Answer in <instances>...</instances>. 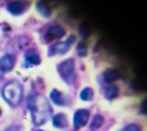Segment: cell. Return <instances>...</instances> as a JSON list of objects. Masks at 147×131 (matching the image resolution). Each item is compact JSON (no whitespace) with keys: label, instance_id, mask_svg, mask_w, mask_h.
<instances>
[{"label":"cell","instance_id":"obj_1","mask_svg":"<svg viewBox=\"0 0 147 131\" xmlns=\"http://www.w3.org/2000/svg\"><path fill=\"white\" fill-rule=\"evenodd\" d=\"M27 106L35 125H42L51 116V107L47 100L41 96H30L27 99Z\"/></svg>","mask_w":147,"mask_h":131},{"label":"cell","instance_id":"obj_2","mask_svg":"<svg viewBox=\"0 0 147 131\" xmlns=\"http://www.w3.org/2000/svg\"><path fill=\"white\" fill-rule=\"evenodd\" d=\"M22 87L16 81L7 83L2 89V96L9 105L16 106L20 105L22 99Z\"/></svg>","mask_w":147,"mask_h":131},{"label":"cell","instance_id":"obj_3","mask_svg":"<svg viewBox=\"0 0 147 131\" xmlns=\"http://www.w3.org/2000/svg\"><path fill=\"white\" fill-rule=\"evenodd\" d=\"M58 72L61 77L66 83L72 84L75 81V61L74 59H68L60 63L58 66Z\"/></svg>","mask_w":147,"mask_h":131},{"label":"cell","instance_id":"obj_4","mask_svg":"<svg viewBox=\"0 0 147 131\" xmlns=\"http://www.w3.org/2000/svg\"><path fill=\"white\" fill-rule=\"evenodd\" d=\"M76 41L75 36H69L67 39L63 42L54 43L49 49V55H55V54H64L70 49L71 45Z\"/></svg>","mask_w":147,"mask_h":131},{"label":"cell","instance_id":"obj_5","mask_svg":"<svg viewBox=\"0 0 147 131\" xmlns=\"http://www.w3.org/2000/svg\"><path fill=\"white\" fill-rule=\"evenodd\" d=\"M89 119V112L86 109H79L74 116V126L76 128H80L87 124Z\"/></svg>","mask_w":147,"mask_h":131},{"label":"cell","instance_id":"obj_6","mask_svg":"<svg viewBox=\"0 0 147 131\" xmlns=\"http://www.w3.org/2000/svg\"><path fill=\"white\" fill-rule=\"evenodd\" d=\"M64 34H65V30L62 27L54 25L48 29L47 32L45 34V40L48 42L53 41V39H61Z\"/></svg>","mask_w":147,"mask_h":131},{"label":"cell","instance_id":"obj_7","mask_svg":"<svg viewBox=\"0 0 147 131\" xmlns=\"http://www.w3.org/2000/svg\"><path fill=\"white\" fill-rule=\"evenodd\" d=\"M28 7L27 2L22 1H12L9 2L7 7V9L9 13H11L12 15H21L22 13H24Z\"/></svg>","mask_w":147,"mask_h":131},{"label":"cell","instance_id":"obj_8","mask_svg":"<svg viewBox=\"0 0 147 131\" xmlns=\"http://www.w3.org/2000/svg\"><path fill=\"white\" fill-rule=\"evenodd\" d=\"M15 65V58L12 55H5L2 58H0V71L4 72H9L13 69Z\"/></svg>","mask_w":147,"mask_h":131},{"label":"cell","instance_id":"obj_9","mask_svg":"<svg viewBox=\"0 0 147 131\" xmlns=\"http://www.w3.org/2000/svg\"><path fill=\"white\" fill-rule=\"evenodd\" d=\"M26 64L29 65H39L40 63V57L34 49H29L25 53Z\"/></svg>","mask_w":147,"mask_h":131},{"label":"cell","instance_id":"obj_10","mask_svg":"<svg viewBox=\"0 0 147 131\" xmlns=\"http://www.w3.org/2000/svg\"><path fill=\"white\" fill-rule=\"evenodd\" d=\"M121 78V74L115 69H108L103 74V79L106 83H112Z\"/></svg>","mask_w":147,"mask_h":131},{"label":"cell","instance_id":"obj_11","mask_svg":"<svg viewBox=\"0 0 147 131\" xmlns=\"http://www.w3.org/2000/svg\"><path fill=\"white\" fill-rule=\"evenodd\" d=\"M36 8L39 11L40 14L44 17H49L51 14H52V10H51L47 2L39 1L36 4Z\"/></svg>","mask_w":147,"mask_h":131},{"label":"cell","instance_id":"obj_12","mask_svg":"<svg viewBox=\"0 0 147 131\" xmlns=\"http://www.w3.org/2000/svg\"><path fill=\"white\" fill-rule=\"evenodd\" d=\"M51 99H52V101L55 105H58V106H64L66 104L63 94L55 89L51 92Z\"/></svg>","mask_w":147,"mask_h":131},{"label":"cell","instance_id":"obj_13","mask_svg":"<svg viewBox=\"0 0 147 131\" xmlns=\"http://www.w3.org/2000/svg\"><path fill=\"white\" fill-rule=\"evenodd\" d=\"M53 123L54 126H56V128H65L67 125V119H66L65 115L62 114V113L57 114L53 118Z\"/></svg>","mask_w":147,"mask_h":131},{"label":"cell","instance_id":"obj_14","mask_svg":"<svg viewBox=\"0 0 147 131\" xmlns=\"http://www.w3.org/2000/svg\"><path fill=\"white\" fill-rule=\"evenodd\" d=\"M119 93V89L116 85H109L105 88L104 94L105 97L108 99V100H112L115 97L118 96Z\"/></svg>","mask_w":147,"mask_h":131},{"label":"cell","instance_id":"obj_15","mask_svg":"<svg viewBox=\"0 0 147 131\" xmlns=\"http://www.w3.org/2000/svg\"><path fill=\"white\" fill-rule=\"evenodd\" d=\"M104 123V118L102 116L100 115H96L94 116L93 120H92L91 124H90V129L91 130H96V129H98L101 126L103 125Z\"/></svg>","mask_w":147,"mask_h":131},{"label":"cell","instance_id":"obj_16","mask_svg":"<svg viewBox=\"0 0 147 131\" xmlns=\"http://www.w3.org/2000/svg\"><path fill=\"white\" fill-rule=\"evenodd\" d=\"M94 97V91L91 88L86 87L80 93V98L83 101H91Z\"/></svg>","mask_w":147,"mask_h":131},{"label":"cell","instance_id":"obj_17","mask_svg":"<svg viewBox=\"0 0 147 131\" xmlns=\"http://www.w3.org/2000/svg\"><path fill=\"white\" fill-rule=\"evenodd\" d=\"M76 51H77L78 56H80V57L86 56V54H87V46H86V44L85 42H80L76 47Z\"/></svg>","mask_w":147,"mask_h":131},{"label":"cell","instance_id":"obj_18","mask_svg":"<svg viewBox=\"0 0 147 131\" xmlns=\"http://www.w3.org/2000/svg\"><path fill=\"white\" fill-rule=\"evenodd\" d=\"M125 131H142V129L138 125H132L131 124V125H129L127 126Z\"/></svg>","mask_w":147,"mask_h":131},{"label":"cell","instance_id":"obj_19","mask_svg":"<svg viewBox=\"0 0 147 131\" xmlns=\"http://www.w3.org/2000/svg\"><path fill=\"white\" fill-rule=\"evenodd\" d=\"M0 116H1V109H0Z\"/></svg>","mask_w":147,"mask_h":131},{"label":"cell","instance_id":"obj_20","mask_svg":"<svg viewBox=\"0 0 147 131\" xmlns=\"http://www.w3.org/2000/svg\"><path fill=\"white\" fill-rule=\"evenodd\" d=\"M37 131H43V130H37Z\"/></svg>","mask_w":147,"mask_h":131}]
</instances>
